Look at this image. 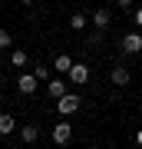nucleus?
<instances>
[{
	"label": "nucleus",
	"instance_id": "nucleus-1",
	"mask_svg": "<svg viewBox=\"0 0 142 149\" xmlns=\"http://www.w3.org/2000/svg\"><path fill=\"white\" fill-rule=\"evenodd\" d=\"M79 103H83V100H79L76 93H63L56 100V113H60V116H73V113H79Z\"/></svg>",
	"mask_w": 142,
	"mask_h": 149
},
{
	"label": "nucleus",
	"instance_id": "nucleus-2",
	"mask_svg": "<svg viewBox=\"0 0 142 149\" xmlns=\"http://www.w3.org/2000/svg\"><path fill=\"white\" fill-rule=\"evenodd\" d=\"M66 80L73 86H86V83H89V66H86V63H73L69 73H66Z\"/></svg>",
	"mask_w": 142,
	"mask_h": 149
},
{
	"label": "nucleus",
	"instance_id": "nucleus-3",
	"mask_svg": "<svg viewBox=\"0 0 142 149\" xmlns=\"http://www.w3.org/2000/svg\"><path fill=\"white\" fill-rule=\"evenodd\" d=\"M122 53H126V56L142 53V33H139V30H132V33H126V37H122Z\"/></svg>",
	"mask_w": 142,
	"mask_h": 149
},
{
	"label": "nucleus",
	"instance_id": "nucleus-4",
	"mask_svg": "<svg viewBox=\"0 0 142 149\" xmlns=\"http://www.w3.org/2000/svg\"><path fill=\"white\" fill-rule=\"evenodd\" d=\"M17 90H20L23 96H33V93L40 90V80L33 73H20V76H17Z\"/></svg>",
	"mask_w": 142,
	"mask_h": 149
},
{
	"label": "nucleus",
	"instance_id": "nucleus-5",
	"mask_svg": "<svg viewBox=\"0 0 142 149\" xmlns=\"http://www.w3.org/2000/svg\"><path fill=\"white\" fill-rule=\"evenodd\" d=\"M69 139H73V126H69L66 119H60L56 126H53V143H56V146H66Z\"/></svg>",
	"mask_w": 142,
	"mask_h": 149
},
{
	"label": "nucleus",
	"instance_id": "nucleus-6",
	"mask_svg": "<svg viewBox=\"0 0 142 149\" xmlns=\"http://www.w3.org/2000/svg\"><path fill=\"white\" fill-rule=\"evenodd\" d=\"M89 23H93L96 30H103V33H106V30H109V23H112V13L106 10V7H99V10H93V13H89Z\"/></svg>",
	"mask_w": 142,
	"mask_h": 149
},
{
	"label": "nucleus",
	"instance_id": "nucleus-7",
	"mask_svg": "<svg viewBox=\"0 0 142 149\" xmlns=\"http://www.w3.org/2000/svg\"><path fill=\"white\" fill-rule=\"evenodd\" d=\"M46 93H50V100H60V96L66 93V80H60V76H50V80H46Z\"/></svg>",
	"mask_w": 142,
	"mask_h": 149
},
{
	"label": "nucleus",
	"instance_id": "nucleus-8",
	"mask_svg": "<svg viewBox=\"0 0 142 149\" xmlns=\"http://www.w3.org/2000/svg\"><path fill=\"white\" fill-rule=\"evenodd\" d=\"M109 80L116 83V86H129V83H132V73H129V70H126V66L119 63V66H112V73H109Z\"/></svg>",
	"mask_w": 142,
	"mask_h": 149
},
{
	"label": "nucleus",
	"instance_id": "nucleus-9",
	"mask_svg": "<svg viewBox=\"0 0 142 149\" xmlns=\"http://www.w3.org/2000/svg\"><path fill=\"white\" fill-rule=\"evenodd\" d=\"M69 27H73L76 33H83L86 27H89V13H83V10H76L73 17H69Z\"/></svg>",
	"mask_w": 142,
	"mask_h": 149
},
{
	"label": "nucleus",
	"instance_id": "nucleus-10",
	"mask_svg": "<svg viewBox=\"0 0 142 149\" xmlns=\"http://www.w3.org/2000/svg\"><path fill=\"white\" fill-rule=\"evenodd\" d=\"M20 139H23L26 146H30V143H37V139H40V126H33V123L20 126Z\"/></svg>",
	"mask_w": 142,
	"mask_h": 149
},
{
	"label": "nucleus",
	"instance_id": "nucleus-11",
	"mask_svg": "<svg viewBox=\"0 0 142 149\" xmlns=\"http://www.w3.org/2000/svg\"><path fill=\"white\" fill-rule=\"evenodd\" d=\"M10 133H17V119L10 113H0V136H10Z\"/></svg>",
	"mask_w": 142,
	"mask_h": 149
},
{
	"label": "nucleus",
	"instance_id": "nucleus-12",
	"mask_svg": "<svg viewBox=\"0 0 142 149\" xmlns=\"http://www.w3.org/2000/svg\"><path fill=\"white\" fill-rule=\"evenodd\" d=\"M69 66H73V56L69 53H60L56 60H53V70H56V73H69Z\"/></svg>",
	"mask_w": 142,
	"mask_h": 149
},
{
	"label": "nucleus",
	"instance_id": "nucleus-13",
	"mask_svg": "<svg viewBox=\"0 0 142 149\" xmlns=\"http://www.w3.org/2000/svg\"><path fill=\"white\" fill-rule=\"evenodd\" d=\"M10 63H13L17 70H23V66H26V50H13V53H10Z\"/></svg>",
	"mask_w": 142,
	"mask_h": 149
},
{
	"label": "nucleus",
	"instance_id": "nucleus-14",
	"mask_svg": "<svg viewBox=\"0 0 142 149\" xmlns=\"http://www.w3.org/2000/svg\"><path fill=\"white\" fill-rule=\"evenodd\" d=\"M33 76H37V80L43 83V80H50L53 73H50V66H43V63H40V66H33Z\"/></svg>",
	"mask_w": 142,
	"mask_h": 149
},
{
	"label": "nucleus",
	"instance_id": "nucleus-15",
	"mask_svg": "<svg viewBox=\"0 0 142 149\" xmlns=\"http://www.w3.org/2000/svg\"><path fill=\"white\" fill-rule=\"evenodd\" d=\"M3 47H13V37L7 30H0V50H3Z\"/></svg>",
	"mask_w": 142,
	"mask_h": 149
},
{
	"label": "nucleus",
	"instance_id": "nucleus-16",
	"mask_svg": "<svg viewBox=\"0 0 142 149\" xmlns=\"http://www.w3.org/2000/svg\"><path fill=\"white\" fill-rule=\"evenodd\" d=\"M132 23H136V27L142 30V7H136V13H132Z\"/></svg>",
	"mask_w": 142,
	"mask_h": 149
},
{
	"label": "nucleus",
	"instance_id": "nucleus-17",
	"mask_svg": "<svg viewBox=\"0 0 142 149\" xmlns=\"http://www.w3.org/2000/svg\"><path fill=\"white\" fill-rule=\"evenodd\" d=\"M116 7L119 10H132V0H116Z\"/></svg>",
	"mask_w": 142,
	"mask_h": 149
},
{
	"label": "nucleus",
	"instance_id": "nucleus-18",
	"mask_svg": "<svg viewBox=\"0 0 142 149\" xmlns=\"http://www.w3.org/2000/svg\"><path fill=\"white\" fill-rule=\"evenodd\" d=\"M136 146H142V129H139V133H136Z\"/></svg>",
	"mask_w": 142,
	"mask_h": 149
},
{
	"label": "nucleus",
	"instance_id": "nucleus-19",
	"mask_svg": "<svg viewBox=\"0 0 142 149\" xmlns=\"http://www.w3.org/2000/svg\"><path fill=\"white\" fill-rule=\"evenodd\" d=\"M20 3H23V7H33V0H20Z\"/></svg>",
	"mask_w": 142,
	"mask_h": 149
},
{
	"label": "nucleus",
	"instance_id": "nucleus-20",
	"mask_svg": "<svg viewBox=\"0 0 142 149\" xmlns=\"http://www.w3.org/2000/svg\"><path fill=\"white\" fill-rule=\"evenodd\" d=\"M139 116H142V106H139Z\"/></svg>",
	"mask_w": 142,
	"mask_h": 149
},
{
	"label": "nucleus",
	"instance_id": "nucleus-21",
	"mask_svg": "<svg viewBox=\"0 0 142 149\" xmlns=\"http://www.w3.org/2000/svg\"><path fill=\"white\" fill-rule=\"evenodd\" d=\"M0 3H7V0H0Z\"/></svg>",
	"mask_w": 142,
	"mask_h": 149
}]
</instances>
